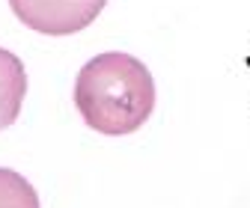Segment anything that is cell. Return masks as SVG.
<instances>
[{
    "instance_id": "3957f363",
    "label": "cell",
    "mask_w": 250,
    "mask_h": 208,
    "mask_svg": "<svg viewBox=\"0 0 250 208\" xmlns=\"http://www.w3.org/2000/svg\"><path fill=\"white\" fill-rule=\"evenodd\" d=\"M27 95V69L21 57L0 48V131L15 125Z\"/></svg>"
},
{
    "instance_id": "6da1fadb",
    "label": "cell",
    "mask_w": 250,
    "mask_h": 208,
    "mask_svg": "<svg viewBox=\"0 0 250 208\" xmlns=\"http://www.w3.org/2000/svg\"><path fill=\"white\" fill-rule=\"evenodd\" d=\"M155 98L152 72L122 51L92 57L75 77V107L86 128L104 137L140 131L155 110Z\"/></svg>"
},
{
    "instance_id": "7a4b0ae2",
    "label": "cell",
    "mask_w": 250,
    "mask_h": 208,
    "mask_svg": "<svg viewBox=\"0 0 250 208\" xmlns=\"http://www.w3.org/2000/svg\"><path fill=\"white\" fill-rule=\"evenodd\" d=\"M107 0H9L15 18L42 36H72L102 15Z\"/></svg>"
},
{
    "instance_id": "277c9868",
    "label": "cell",
    "mask_w": 250,
    "mask_h": 208,
    "mask_svg": "<svg viewBox=\"0 0 250 208\" xmlns=\"http://www.w3.org/2000/svg\"><path fill=\"white\" fill-rule=\"evenodd\" d=\"M0 208H39L36 188L9 167H0Z\"/></svg>"
}]
</instances>
